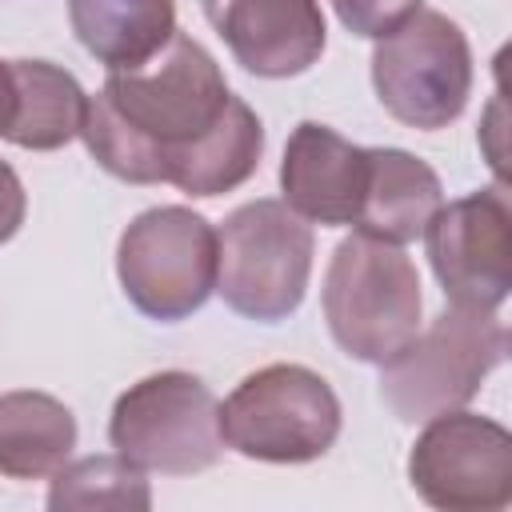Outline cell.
<instances>
[{"label":"cell","mask_w":512,"mask_h":512,"mask_svg":"<svg viewBox=\"0 0 512 512\" xmlns=\"http://www.w3.org/2000/svg\"><path fill=\"white\" fill-rule=\"evenodd\" d=\"M324 320L340 352L360 364L392 360L420 332V276L400 244L364 232L336 244L324 272Z\"/></svg>","instance_id":"cell-2"},{"label":"cell","mask_w":512,"mask_h":512,"mask_svg":"<svg viewBox=\"0 0 512 512\" xmlns=\"http://www.w3.org/2000/svg\"><path fill=\"white\" fill-rule=\"evenodd\" d=\"M428 260L456 308L496 312L512 288V208L504 184L440 204L424 228Z\"/></svg>","instance_id":"cell-10"},{"label":"cell","mask_w":512,"mask_h":512,"mask_svg":"<svg viewBox=\"0 0 512 512\" xmlns=\"http://www.w3.org/2000/svg\"><path fill=\"white\" fill-rule=\"evenodd\" d=\"M368 184V148L344 140L336 128L304 120L292 128L280 160L284 204L324 228L352 224Z\"/></svg>","instance_id":"cell-12"},{"label":"cell","mask_w":512,"mask_h":512,"mask_svg":"<svg viewBox=\"0 0 512 512\" xmlns=\"http://www.w3.org/2000/svg\"><path fill=\"white\" fill-rule=\"evenodd\" d=\"M408 452L416 496L440 512H496L512 500V432L476 412L424 420Z\"/></svg>","instance_id":"cell-9"},{"label":"cell","mask_w":512,"mask_h":512,"mask_svg":"<svg viewBox=\"0 0 512 512\" xmlns=\"http://www.w3.org/2000/svg\"><path fill=\"white\" fill-rule=\"evenodd\" d=\"M332 8H336V20L352 36L380 40L392 28H400L420 8V0H332Z\"/></svg>","instance_id":"cell-19"},{"label":"cell","mask_w":512,"mask_h":512,"mask_svg":"<svg viewBox=\"0 0 512 512\" xmlns=\"http://www.w3.org/2000/svg\"><path fill=\"white\" fill-rule=\"evenodd\" d=\"M76 448V416L48 392L0 396V476L44 480L68 464Z\"/></svg>","instance_id":"cell-14"},{"label":"cell","mask_w":512,"mask_h":512,"mask_svg":"<svg viewBox=\"0 0 512 512\" xmlns=\"http://www.w3.org/2000/svg\"><path fill=\"white\" fill-rule=\"evenodd\" d=\"M444 204L440 176L404 148H368V184L356 228L384 244H412Z\"/></svg>","instance_id":"cell-13"},{"label":"cell","mask_w":512,"mask_h":512,"mask_svg":"<svg viewBox=\"0 0 512 512\" xmlns=\"http://www.w3.org/2000/svg\"><path fill=\"white\" fill-rule=\"evenodd\" d=\"M76 40L104 68H132L156 56L176 32L172 0H68Z\"/></svg>","instance_id":"cell-15"},{"label":"cell","mask_w":512,"mask_h":512,"mask_svg":"<svg viewBox=\"0 0 512 512\" xmlns=\"http://www.w3.org/2000/svg\"><path fill=\"white\" fill-rule=\"evenodd\" d=\"M8 68L16 84V104L4 140L32 152H56L72 144L80 136V120L88 104L76 76L48 60H8Z\"/></svg>","instance_id":"cell-16"},{"label":"cell","mask_w":512,"mask_h":512,"mask_svg":"<svg viewBox=\"0 0 512 512\" xmlns=\"http://www.w3.org/2000/svg\"><path fill=\"white\" fill-rule=\"evenodd\" d=\"M508 332L496 312L444 308L392 360L380 364V400L404 424L464 408L504 360Z\"/></svg>","instance_id":"cell-3"},{"label":"cell","mask_w":512,"mask_h":512,"mask_svg":"<svg viewBox=\"0 0 512 512\" xmlns=\"http://www.w3.org/2000/svg\"><path fill=\"white\" fill-rule=\"evenodd\" d=\"M108 444L144 472L196 476L208 472L220 452V404L212 388L192 372H156L116 396L108 420Z\"/></svg>","instance_id":"cell-6"},{"label":"cell","mask_w":512,"mask_h":512,"mask_svg":"<svg viewBox=\"0 0 512 512\" xmlns=\"http://www.w3.org/2000/svg\"><path fill=\"white\" fill-rule=\"evenodd\" d=\"M220 436L248 460L308 464L336 444L340 400L320 372L304 364H268L244 376L220 404Z\"/></svg>","instance_id":"cell-5"},{"label":"cell","mask_w":512,"mask_h":512,"mask_svg":"<svg viewBox=\"0 0 512 512\" xmlns=\"http://www.w3.org/2000/svg\"><path fill=\"white\" fill-rule=\"evenodd\" d=\"M116 276L136 312L176 324L216 292V228L184 204L148 208L120 232Z\"/></svg>","instance_id":"cell-8"},{"label":"cell","mask_w":512,"mask_h":512,"mask_svg":"<svg viewBox=\"0 0 512 512\" xmlns=\"http://www.w3.org/2000/svg\"><path fill=\"white\" fill-rule=\"evenodd\" d=\"M260 156H264L260 116L240 96H232L216 128L184 156L172 184L188 196H220V192L240 188L260 168Z\"/></svg>","instance_id":"cell-17"},{"label":"cell","mask_w":512,"mask_h":512,"mask_svg":"<svg viewBox=\"0 0 512 512\" xmlns=\"http://www.w3.org/2000/svg\"><path fill=\"white\" fill-rule=\"evenodd\" d=\"M48 508H112V512H144L152 508V492L144 480V468L124 460L120 452L112 456H84L64 468H56V480L48 488Z\"/></svg>","instance_id":"cell-18"},{"label":"cell","mask_w":512,"mask_h":512,"mask_svg":"<svg viewBox=\"0 0 512 512\" xmlns=\"http://www.w3.org/2000/svg\"><path fill=\"white\" fill-rule=\"evenodd\" d=\"M12 104H16V84H12V68L0 60V136L8 132L12 120Z\"/></svg>","instance_id":"cell-21"},{"label":"cell","mask_w":512,"mask_h":512,"mask_svg":"<svg viewBox=\"0 0 512 512\" xmlns=\"http://www.w3.org/2000/svg\"><path fill=\"white\" fill-rule=\"evenodd\" d=\"M236 64L264 80L308 72L328 40L320 0H200Z\"/></svg>","instance_id":"cell-11"},{"label":"cell","mask_w":512,"mask_h":512,"mask_svg":"<svg viewBox=\"0 0 512 512\" xmlns=\"http://www.w3.org/2000/svg\"><path fill=\"white\" fill-rule=\"evenodd\" d=\"M232 92L216 60L184 32L108 80L84 104L80 140L124 184H172L184 156L216 128Z\"/></svg>","instance_id":"cell-1"},{"label":"cell","mask_w":512,"mask_h":512,"mask_svg":"<svg viewBox=\"0 0 512 512\" xmlns=\"http://www.w3.org/2000/svg\"><path fill=\"white\" fill-rule=\"evenodd\" d=\"M372 88L384 112L408 128H448L472 92V48L456 20L416 8L400 28L376 40Z\"/></svg>","instance_id":"cell-7"},{"label":"cell","mask_w":512,"mask_h":512,"mask_svg":"<svg viewBox=\"0 0 512 512\" xmlns=\"http://www.w3.org/2000/svg\"><path fill=\"white\" fill-rule=\"evenodd\" d=\"M24 212H28V196H24V184L16 176L12 164L0 160V244H8L20 224H24Z\"/></svg>","instance_id":"cell-20"},{"label":"cell","mask_w":512,"mask_h":512,"mask_svg":"<svg viewBox=\"0 0 512 512\" xmlns=\"http://www.w3.org/2000/svg\"><path fill=\"white\" fill-rule=\"evenodd\" d=\"M312 276V228L284 200H252L216 228V292L260 324L288 320Z\"/></svg>","instance_id":"cell-4"}]
</instances>
